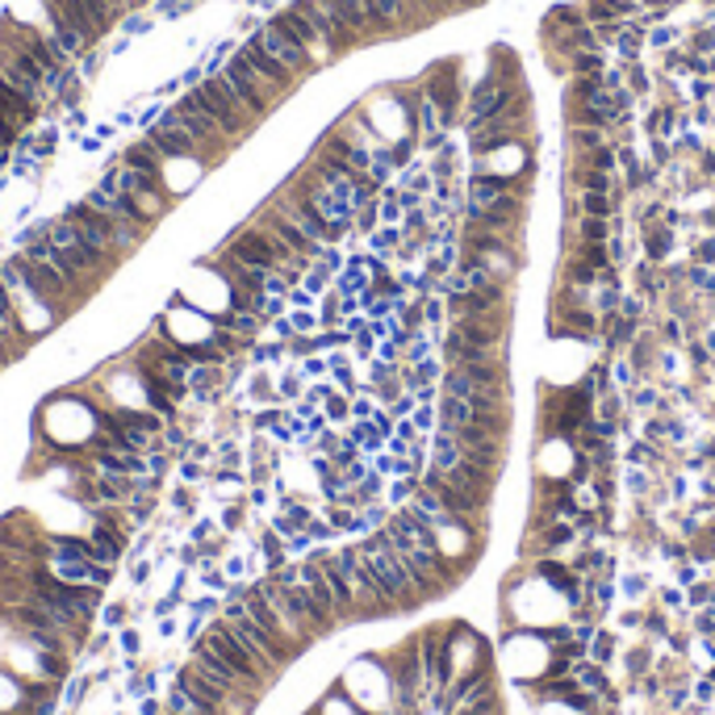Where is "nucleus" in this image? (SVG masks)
Here are the masks:
<instances>
[{"label": "nucleus", "mask_w": 715, "mask_h": 715, "mask_svg": "<svg viewBox=\"0 0 715 715\" xmlns=\"http://www.w3.org/2000/svg\"><path fill=\"white\" fill-rule=\"evenodd\" d=\"M360 548V557L369 561V569H373V578H377L381 594L394 603V607H415V603H422V594L415 590V582H410V573H406V565H402L398 548L389 544V536L385 531H377V536H369Z\"/></svg>", "instance_id": "f257e3e1"}, {"label": "nucleus", "mask_w": 715, "mask_h": 715, "mask_svg": "<svg viewBox=\"0 0 715 715\" xmlns=\"http://www.w3.org/2000/svg\"><path fill=\"white\" fill-rule=\"evenodd\" d=\"M189 101L197 109H206V113L213 118V127L222 130L227 139H243L255 122L252 113H248V106H243L231 88H227V80H222L218 72H213L210 80H201L197 88H189Z\"/></svg>", "instance_id": "f03ea898"}, {"label": "nucleus", "mask_w": 715, "mask_h": 715, "mask_svg": "<svg viewBox=\"0 0 715 715\" xmlns=\"http://www.w3.org/2000/svg\"><path fill=\"white\" fill-rule=\"evenodd\" d=\"M222 619H227V628H231L234 636H239V640L248 645V652H252L255 661L264 666V673H268V678H273V673L280 670L285 661H294V657H297L294 645H285V640H276L273 631H264V628H260V624H255L252 615H248V607H243V598H239V603H231V607L222 610Z\"/></svg>", "instance_id": "7ed1b4c3"}, {"label": "nucleus", "mask_w": 715, "mask_h": 715, "mask_svg": "<svg viewBox=\"0 0 715 715\" xmlns=\"http://www.w3.org/2000/svg\"><path fill=\"white\" fill-rule=\"evenodd\" d=\"M201 645L218 652V657H222V661H227V666H231V670L239 673V678H243V682H248V686H252L255 694L264 691L268 673H264V666H260L252 652H248V645H243V640H239V636H234V631L227 628V619L210 624V628H206V636H201Z\"/></svg>", "instance_id": "20e7f679"}, {"label": "nucleus", "mask_w": 715, "mask_h": 715, "mask_svg": "<svg viewBox=\"0 0 715 715\" xmlns=\"http://www.w3.org/2000/svg\"><path fill=\"white\" fill-rule=\"evenodd\" d=\"M218 76H222V80H227V88H231L234 97L248 106V113H252V118H264V113L273 109L276 97H280L273 85H264V80L255 76L252 67H248V59H243L239 51H234L227 64L218 67Z\"/></svg>", "instance_id": "39448f33"}, {"label": "nucleus", "mask_w": 715, "mask_h": 715, "mask_svg": "<svg viewBox=\"0 0 715 715\" xmlns=\"http://www.w3.org/2000/svg\"><path fill=\"white\" fill-rule=\"evenodd\" d=\"M339 565H343L348 582H352V594H356V615H389V610H398L381 594L377 578H373L369 561L360 557V548H343L339 552Z\"/></svg>", "instance_id": "423d86ee"}, {"label": "nucleus", "mask_w": 715, "mask_h": 715, "mask_svg": "<svg viewBox=\"0 0 715 715\" xmlns=\"http://www.w3.org/2000/svg\"><path fill=\"white\" fill-rule=\"evenodd\" d=\"M422 97L436 101L443 127H457V118H461V109H464V88H461V80H457V67H436V72L422 80Z\"/></svg>", "instance_id": "0eeeda50"}, {"label": "nucleus", "mask_w": 715, "mask_h": 715, "mask_svg": "<svg viewBox=\"0 0 715 715\" xmlns=\"http://www.w3.org/2000/svg\"><path fill=\"white\" fill-rule=\"evenodd\" d=\"M252 43L264 46V51H268L273 59H280V64L289 67L294 76H306V72L315 67L310 51H306L301 43H294V38H289V34H285V30H280L276 22H264V25H260V30L252 34Z\"/></svg>", "instance_id": "6e6552de"}, {"label": "nucleus", "mask_w": 715, "mask_h": 715, "mask_svg": "<svg viewBox=\"0 0 715 715\" xmlns=\"http://www.w3.org/2000/svg\"><path fill=\"white\" fill-rule=\"evenodd\" d=\"M147 143L160 151L164 160H197V155H201L197 139H193L189 130L176 122V113H172V109L164 113V118H155V122H151Z\"/></svg>", "instance_id": "1a4fd4ad"}, {"label": "nucleus", "mask_w": 715, "mask_h": 715, "mask_svg": "<svg viewBox=\"0 0 715 715\" xmlns=\"http://www.w3.org/2000/svg\"><path fill=\"white\" fill-rule=\"evenodd\" d=\"M172 113H176V122H180V127L189 130L193 139H197V147L201 151H210V160L213 155H218V151L227 147V143H231V139H227V134H222V130L213 127V118L210 113H206V109H197L189 101V92H185V97H180V101H176V106H172Z\"/></svg>", "instance_id": "9d476101"}, {"label": "nucleus", "mask_w": 715, "mask_h": 715, "mask_svg": "<svg viewBox=\"0 0 715 715\" xmlns=\"http://www.w3.org/2000/svg\"><path fill=\"white\" fill-rule=\"evenodd\" d=\"M273 22L280 25V30H285V34H289V38H294V43H301V46H306V51H310V59H315V64H327V59H331V55H336V51H331V46H327V38H322V34H318V30H315V22H310V18H306V13H297L294 4H289V9H285V13H276Z\"/></svg>", "instance_id": "9b49d317"}, {"label": "nucleus", "mask_w": 715, "mask_h": 715, "mask_svg": "<svg viewBox=\"0 0 715 715\" xmlns=\"http://www.w3.org/2000/svg\"><path fill=\"white\" fill-rule=\"evenodd\" d=\"M273 206H276V210H280V213H285L289 222H294L297 231H306V234H310L315 243H336V234H331V227L322 222V213H318L315 206L306 201V197H297L294 189H289V197H280V201H273Z\"/></svg>", "instance_id": "f8f14e48"}, {"label": "nucleus", "mask_w": 715, "mask_h": 715, "mask_svg": "<svg viewBox=\"0 0 715 715\" xmlns=\"http://www.w3.org/2000/svg\"><path fill=\"white\" fill-rule=\"evenodd\" d=\"M239 55H243L255 76H260L264 85H273L276 92H289V88H294V80H297L294 72L280 64V59H273V55H268V51H264L260 43H252V38H248V43L239 46Z\"/></svg>", "instance_id": "ddd939ff"}, {"label": "nucleus", "mask_w": 715, "mask_h": 715, "mask_svg": "<svg viewBox=\"0 0 715 715\" xmlns=\"http://www.w3.org/2000/svg\"><path fill=\"white\" fill-rule=\"evenodd\" d=\"M260 227H264V231H273L276 239H280V243L289 248V252L310 255V260H318V255H322V248H327V243H315V239H310V234H306V231H297L294 222H289L285 213L276 210V206H273V210H264V218H260Z\"/></svg>", "instance_id": "4468645a"}, {"label": "nucleus", "mask_w": 715, "mask_h": 715, "mask_svg": "<svg viewBox=\"0 0 715 715\" xmlns=\"http://www.w3.org/2000/svg\"><path fill=\"white\" fill-rule=\"evenodd\" d=\"M515 193V180L510 176H498V172H477L469 176V193H464V210H490L498 197Z\"/></svg>", "instance_id": "2eb2a0df"}, {"label": "nucleus", "mask_w": 715, "mask_h": 715, "mask_svg": "<svg viewBox=\"0 0 715 715\" xmlns=\"http://www.w3.org/2000/svg\"><path fill=\"white\" fill-rule=\"evenodd\" d=\"M315 561L322 565V573H327V586H331V594H336L339 619L356 615V594H352V582H348V573H343V565H339V552H315Z\"/></svg>", "instance_id": "dca6fc26"}, {"label": "nucleus", "mask_w": 715, "mask_h": 715, "mask_svg": "<svg viewBox=\"0 0 715 715\" xmlns=\"http://www.w3.org/2000/svg\"><path fill=\"white\" fill-rule=\"evenodd\" d=\"M193 666H197V670H201V673H210L213 682H222V686H227V691L255 694L252 686H248V682H243V678H239V673H234L231 666H227V661H222V657H218V652H213V649H206V645H201V640H197V645H193Z\"/></svg>", "instance_id": "f3484780"}, {"label": "nucleus", "mask_w": 715, "mask_h": 715, "mask_svg": "<svg viewBox=\"0 0 715 715\" xmlns=\"http://www.w3.org/2000/svg\"><path fill=\"white\" fill-rule=\"evenodd\" d=\"M0 118H9L18 130H25L34 118H38V101L25 97L22 88H13L9 80H0Z\"/></svg>", "instance_id": "a211bd4d"}, {"label": "nucleus", "mask_w": 715, "mask_h": 715, "mask_svg": "<svg viewBox=\"0 0 715 715\" xmlns=\"http://www.w3.org/2000/svg\"><path fill=\"white\" fill-rule=\"evenodd\" d=\"M494 469H485V464H473V461H461L457 469H448V482L452 485H461V490H469L473 498H482L485 503V494L494 490Z\"/></svg>", "instance_id": "6ab92c4d"}, {"label": "nucleus", "mask_w": 715, "mask_h": 715, "mask_svg": "<svg viewBox=\"0 0 715 715\" xmlns=\"http://www.w3.org/2000/svg\"><path fill=\"white\" fill-rule=\"evenodd\" d=\"M122 168L143 172V176H155V180H160V172H164V155L151 147V143H134V147L122 151Z\"/></svg>", "instance_id": "aec40b11"}, {"label": "nucleus", "mask_w": 715, "mask_h": 715, "mask_svg": "<svg viewBox=\"0 0 715 715\" xmlns=\"http://www.w3.org/2000/svg\"><path fill=\"white\" fill-rule=\"evenodd\" d=\"M301 582L310 586V594H315V598H318V607H322V610H331V615H336V619H339V610H336V594H331V586H327V573H322V565H318L315 557H310V561L301 565Z\"/></svg>", "instance_id": "412c9836"}, {"label": "nucleus", "mask_w": 715, "mask_h": 715, "mask_svg": "<svg viewBox=\"0 0 715 715\" xmlns=\"http://www.w3.org/2000/svg\"><path fill=\"white\" fill-rule=\"evenodd\" d=\"M461 461H464V448L457 443V436L440 431V436H436V448H431V464H436L440 473H448V469H457Z\"/></svg>", "instance_id": "4be33fe9"}, {"label": "nucleus", "mask_w": 715, "mask_h": 715, "mask_svg": "<svg viewBox=\"0 0 715 715\" xmlns=\"http://www.w3.org/2000/svg\"><path fill=\"white\" fill-rule=\"evenodd\" d=\"M565 67L569 76H598V72H607V51H573L565 55Z\"/></svg>", "instance_id": "5701e85b"}, {"label": "nucleus", "mask_w": 715, "mask_h": 715, "mask_svg": "<svg viewBox=\"0 0 715 715\" xmlns=\"http://www.w3.org/2000/svg\"><path fill=\"white\" fill-rule=\"evenodd\" d=\"M569 143H573V151H598V147H607V130H598V127H569Z\"/></svg>", "instance_id": "b1692460"}, {"label": "nucleus", "mask_w": 715, "mask_h": 715, "mask_svg": "<svg viewBox=\"0 0 715 715\" xmlns=\"http://www.w3.org/2000/svg\"><path fill=\"white\" fill-rule=\"evenodd\" d=\"M578 185H582L586 193H615V197H619V180H615V172L582 168L578 172Z\"/></svg>", "instance_id": "393cba45"}, {"label": "nucleus", "mask_w": 715, "mask_h": 715, "mask_svg": "<svg viewBox=\"0 0 715 715\" xmlns=\"http://www.w3.org/2000/svg\"><path fill=\"white\" fill-rule=\"evenodd\" d=\"M615 201H619L615 193H586L582 189V213H586V218H610V213H615Z\"/></svg>", "instance_id": "a878e982"}, {"label": "nucleus", "mask_w": 715, "mask_h": 715, "mask_svg": "<svg viewBox=\"0 0 715 715\" xmlns=\"http://www.w3.org/2000/svg\"><path fill=\"white\" fill-rule=\"evenodd\" d=\"M569 285H573V289H578V294H586L590 285H594V280H598V268H590L586 260H582V255H573V260H569Z\"/></svg>", "instance_id": "bb28decb"}, {"label": "nucleus", "mask_w": 715, "mask_h": 715, "mask_svg": "<svg viewBox=\"0 0 715 715\" xmlns=\"http://www.w3.org/2000/svg\"><path fill=\"white\" fill-rule=\"evenodd\" d=\"M670 227H645V252L649 260H666L670 255Z\"/></svg>", "instance_id": "cd10ccee"}, {"label": "nucleus", "mask_w": 715, "mask_h": 715, "mask_svg": "<svg viewBox=\"0 0 715 715\" xmlns=\"http://www.w3.org/2000/svg\"><path fill=\"white\" fill-rule=\"evenodd\" d=\"M578 234H582L586 243H607L610 234H615V227H610L607 218H586V213H582V222H578Z\"/></svg>", "instance_id": "c85d7f7f"}, {"label": "nucleus", "mask_w": 715, "mask_h": 715, "mask_svg": "<svg viewBox=\"0 0 715 715\" xmlns=\"http://www.w3.org/2000/svg\"><path fill=\"white\" fill-rule=\"evenodd\" d=\"M536 573H540L544 582H552V586H561L565 594H573V590H578L573 573H565V565H557V561H540V565H536Z\"/></svg>", "instance_id": "c756f323"}, {"label": "nucleus", "mask_w": 715, "mask_h": 715, "mask_svg": "<svg viewBox=\"0 0 715 715\" xmlns=\"http://www.w3.org/2000/svg\"><path fill=\"white\" fill-rule=\"evenodd\" d=\"M582 260H586L590 268H598V273H607L610 264H615V260H610V248L607 243H582Z\"/></svg>", "instance_id": "7c9ffc66"}, {"label": "nucleus", "mask_w": 715, "mask_h": 715, "mask_svg": "<svg viewBox=\"0 0 715 715\" xmlns=\"http://www.w3.org/2000/svg\"><path fill=\"white\" fill-rule=\"evenodd\" d=\"M573 678H578V686H586V691H603L607 686V678H603V670L598 666H573Z\"/></svg>", "instance_id": "2f4dec72"}, {"label": "nucleus", "mask_w": 715, "mask_h": 715, "mask_svg": "<svg viewBox=\"0 0 715 715\" xmlns=\"http://www.w3.org/2000/svg\"><path fill=\"white\" fill-rule=\"evenodd\" d=\"M694 260H698V264H715V239H703V243L694 248Z\"/></svg>", "instance_id": "473e14b6"}, {"label": "nucleus", "mask_w": 715, "mask_h": 715, "mask_svg": "<svg viewBox=\"0 0 715 715\" xmlns=\"http://www.w3.org/2000/svg\"><path fill=\"white\" fill-rule=\"evenodd\" d=\"M80 694H85V678H76V682L67 686V691H64V703H67V707H76V703H80Z\"/></svg>", "instance_id": "72a5a7b5"}, {"label": "nucleus", "mask_w": 715, "mask_h": 715, "mask_svg": "<svg viewBox=\"0 0 715 715\" xmlns=\"http://www.w3.org/2000/svg\"><path fill=\"white\" fill-rule=\"evenodd\" d=\"M394 243H398V234H394V231H377V234H373V248H377V252H389Z\"/></svg>", "instance_id": "f704fd0d"}, {"label": "nucleus", "mask_w": 715, "mask_h": 715, "mask_svg": "<svg viewBox=\"0 0 715 715\" xmlns=\"http://www.w3.org/2000/svg\"><path fill=\"white\" fill-rule=\"evenodd\" d=\"M645 43H649V46H670L673 30H652V34H645Z\"/></svg>", "instance_id": "c9c22d12"}, {"label": "nucleus", "mask_w": 715, "mask_h": 715, "mask_svg": "<svg viewBox=\"0 0 715 715\" xmlns=\"http://www.w3.org/2000/svg\"><path fill=\"white\" fill-rule=\"evenodd\" d=\"M122 649H127L130 657L139 652V631H122Z\"/></svg>", "instance_id": "e433bc0d"}, {"label": "nucleus", "mask_w": 715, "mask_h": 715, "mask_svg": "<svg viewBox=\"0 0 715 715\" xmlns=\"http://www.w3.org/2000/svg\"><path fill=\"white\" fill-rule=\"evenodd\" d=\"M327 415H331V419H343V415H348V410H343V398H327Z\"/></svg>", "instance_id": "4c0bfd02"}, {"label": "nucleus", "mask_w": 715, "mask_h": 715, "mask_svg": "<svg viewBox=\"0 0 715 715\" xmlns=\"http://www.w3.org/2000/svg\"><path fill=\"white\" fill-rule=\"evenodd\" d=\"M122 619H127V607H106V624H113V628H118Z\"/></svg>", "instance_id": "58836bf2"}, {"label": "nucleus", "mask_w": 715, "mask_h": 715, "mask_svg": "<svg viewBox=\"0 0 715 715\" xmlns=\"http://www.w3.org/2000/svg\"><path fill=\"white\" fill-rule=\"evenodd\" d=\"M315 327V318L310 315H294V331H310Z\"/></svg>", "instance_id": "ea45409f"}, {"label": "nucleus", "mask_w": 715, "mask_h": 715, "mask_svg": "<svg viewBox=\"0 0 715 715\" xmlns=\"http://www.w3.org/2000/svg\"><path fill=\"white\" fill-rule=\"evenodd\" d=\"M197 477H201V469H197V464H185V482H197Z\"/></svg>", "instance_id": "a19ab883"}]
</instances>
